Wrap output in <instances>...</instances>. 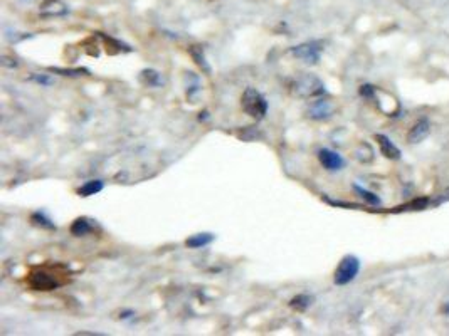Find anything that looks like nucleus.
I'll return each mask as SVG.
<instances>
[{
  "label": "nucleus",
  "mask_w": 449,
  "mask_h": 336,
  "mask_svg": "<svg viewBox=\"0 0 449 336\" xmlns=\"http://www.w3.org/2000/svg\"><path fill=\"white\" fill-rule=\"evenodd\" d=\"M327 93L325 89V84L320 78H316L315 74L305 73L301 74L300 78H296L295 81L291 83V94L296 98L301 99H313L320 98Z\"/></svg>",
  "instance_id": "1"
},
{
  "label": "nucleus",
  "mask_w": 449,
  "mask_h": 336,
  "mask_svg": "<svg viewBox=\"0 0 449 336\" xmlns=\"http://www.w3.org/2000/svg\"><path fill=\"white\" fill-rule=\"evenodd\" d=\"M241 106L246 111V115H249L254 120H263L264 115L268 113L266 98L254 88H246L243 98H241Z\"/></svg>",
  "instance_id": "2"
},
{
  "label": "nucleus",
  "mask_w": 449,
  "mask_h": 336,
  "mask_svg": "<svg viewBox=\"0 0 449 336\" xmlns=\"http://www.w3.org/2000/svg\"><path fill=\"white\" fill-rule=\"evenodd\" d=\"M360 272V259L353 254H348L340 261L337 271L333 274V282L337 286H347Z\"/></svg>",
  "instance_id": "3"
},
{
  "label": "nucleus",
  "mask_w": 449,
  "mask_h": 336,
  "mask_svg": "<svg viewBox=\"0 0 449 336\" xmlns=\"http://www.w3.org/2000/svg\"><path fill=\"white\" fill-rule=\"evenodd\" d=\"M321 51H323V47H321V42H318V41L303 42V44H300V46L291 47V54L295 56V58L301 59L306 64L318 63L321 58Z\"/></svg>",
  "instance_id": "4"
},
{
  "label": "nucleus",
  "mask_w": 449,
  "mask_h": 336,
  "mask_svg": "<svg viewBox=\"0 0 449 336\" xmlns=\"http://www.w3.org/2000/svg\"><path fill=\"white\" fill-rule=\"evenodd\" d=\"M306 113H308V118H311V120H316V121L328 120V118H332V115L335 113V105H333V101H330V99L318 98L316 101L311 103Z\"/></svg>",
  "instance_id": "5"
},
{
  "label": "nucleus",
  "mask_w": 449,
  "mask_h": 336,
  "mask_svg": "<svg viewBox=\"0 0 449 336\" xmlns=\"http://www.w3.org/2000/svg\"><path fill=\"white\" fill-rule=\"evenodd\" d=\"M318 162L328 172H337V170H342L345 167V160L342 158V155H338L337 151L330 148L318 150Z\"/></svg>",
  "instance_id": "6"
},
{
  "label": "nucleus",
  "mask_w": 449,
  "mask_h": 336,
  "mask_svg": "<svg viewBox=\"0 0 449 336\" xmlns=\"http://www.w3.org/2000/svg\"><path fill=\"white\" fill-rule=\"evenodd\" d=\"M29 284L34 287L36 291H53L59 286L58 277H53V274H47L44 271H37L32 272L29 277Z\"/></svg>",
  "instance_id": "7"
},
{
  "label": "nucleus",
  "mask_w": 449,
  "mask_h": 336,
  "mask_svg": "<svg viewBox=\"0 0 449 336\" xmlns=\"http://www.w3.org/2000/svg\"><path fill=\"white\" fill-rule=\"evenodd\" d=\"M68 12L69 9L63 0H44L39 7V14L42 17H63Z\"/></svg>",
  "instance_id": "8"
},
{
  "label": "nucleus",
  "mask_w": 449,
  "mask_h": 336,
  "mask_svg": "<svg viewBox=\"0 0 449 336\" xmlns=\"http://www.w3.org/2000/svg\"><path fill=\"white\" fill-rule=\"evenodd\" d=\"M429 133H431V123H429V120H426V118H422V120L417 121L412 128H410V131L407 135V141L412 145L420 143V141H424L427 138Z\"/></svg>",
  "instance_id": "9"
},
{
  "label": "nucleus",
  "mask_w": 449,
  "mask_h": 336,
  "mask_svg": "<svg viewBox=\"0 0 449 336\" xmlns=\"http://www.w3.org/2000/svg\"><path fill=\"white\" fill-rule=\"evenodd\" d=\"M375 140H377V143H379V146H380V153L384 155L385 158H389V160H400V157H402V151H400L394 143H392V141L389 140V136H385V135H375Z\"/></svg>",
  "instance_id": "10"
},
{
  "label": "nucleus",
  "mask_w": 449,
  "mask_h": 336,
  "mask_svg": "<svg viewBox=\"0 0 449 336\" xmlns=\"http://www.w3.org/2000/svg\"><path fill=\"white\" fill-rule=\"evenodd\" d=\"M188 53H190V58L193 59V63H195L202 71H204L205 74H210L212 73V68H210V64H209V61H207V58H205L204 47L197 46V44L195 46H190V47H188Z\"/></svg>",
  "instance_id": "11"
},
{
  "label": "nucleus",
  "mask_w": 449,
  "mask_h": 336,
  "mask_svg": "<svg viewBox=\"0 0 449 336\" xmlns=\"http://www.w3.org/2000/svg\"><path fill=\"white\" fill-rule=\"evenodd\" d=\"M214 240H215L214 234H210V232H202V234L190 235V237L185 240V245L188 249H202V247L210 245Z\"/></svg>",
  "instance_id": "12"
},
{
  "label": "nucleus",
  "mask_w": 449,
  "mask_h": 336,
  "mask_svg": "<svg viewBox=\"0 0 449 336\" xmlns=\"http://www.w3.org/2000/svg\"><path fill=\"white\" fill-rule=\"evenodd\" d=\"M93 220H89L88 217H79V219H76L73 222V225H71V234L74 235V237H84V235L91 234L93 232Z\"/></svg>",
  "instance_id": "13"
},
{
  "label": "nucleus",
  "mask_w": 449,
  "mask_h": 336,
  "mask_svg": "<svg viewBox=\"0 0 449 336\" xmlns=\"http://www.w3.org/2000/svg\"><path fill=\"white\" fill-rule=\"evenodd\" d=\"M105 188V183H103V180H89V182H86L84 185H81L76 190V193L79 197H91V195H96V193H99Z\"/></svg>",
  "instance_id": "14"
},
{
  "label": "nucleus",
  "mask_w": 449,
  "mask_h": 336,
  "mask_svg": "<svg viewBox=\"0 0 449 336\" xmlns=\"http://www.w3.org/2000/svg\"><path fill=\"white\" fill-rule=\"evenodd\" d=\"M353 157H355L358 162H362V163H370L372 160L375 158V155H373V150H372L370 145L360 143L355 150H353Z\"/></svg>",
  "instance_id": "15"
},
{
  "label": "nucleus",
  "mask_w": 449,
  "mask_h": 336,
  "mask_svg": "<svg viewBox=\"0 0 449 336\" xmlns=\"http://www.w3.org/2000/svg\"><path fill=\"white\" fill-rule=\"evenodd\" d=\"M140 79L146 86H160L162 84V76L155 69H143L140 73Z\"/></svg>",
  "instance_id": "16"
},
{
  "label": "nucleus",
  "mask_w": 449,
  "mask_h": 336,
  "mask_svg": "<svg viewBox=\"0 0 449 336\" xmlns=\"http://www.w3.org/2000/svg\"><path fill=\"white\" fill-rule=\"evenodd\" d=\"M315 297L310 294H298L290 301V306L296 311H306L308 307L313 304Z\"/></svg>",
  "instance_id": "17"
},
{
  "label": "nucleus",
  "mask_w": 449,
  "mask_h": 336,
  "mask_svg": "<svg viewBox=\"0 0 449 336\" xmlns=\"http://www.w3.org/2000/svg\"><path fill=\"white\" fill-rule=\"evenodd\" d=\"M31 220L32 224L37 225V227H42V229H49V230H56V225L54 222L47 217L44 212H34V214L31 215Z\"/></svg>",
  "instance_id": "18"
},
{
  "label": "nucleus",
  "mask_w": 449,
  "mask_h": 336,
  "mask_svg": "<svg viewBox=\"0 0 449 336\" xmlns=\"http://www.w3.org/2000/svg\"><path fill=\"white\" fill-rule=\"evenodd\" d=\"M353 190L358 193V197H362L363 200L367 203H370V205H380V198H379V195H375V193L365 190V188H362L360 185H353Z\"/></svg>",
  "instance_id": "19"
},
{
  "label": "nucleus",
  "mask_w": 449,
  "mask_h": 336,
  "mask_svg": "<svg viewBox=\"0 0 449 336\" xmlns=\"http://www.w3.org/2000/svg\"><path fill=\"white\" fill-rule=\"evenodd\" d=\"M51 71L53 73H59L61 76H83V74H88L89 71L88 69H61V68H51Z\"/></svg>",
  "instance_id": "20"
},
{
  "label": "nucleus",
  "mask_w": 449,
  "mask_h": 336,
  "mask_svg": "<svg viewBox=\"0 0 449 336\" xmlns=\"http://www.w3.org/2000/svg\"><path fill=\"white\" fill-rule=\"evenodd\" d=\"M31 81H36L41 86H51L54 83V79L51 78L49 74H32L31 76Z\"/></svg>",
  "instance_id": "21"
},
{
  "label": "nucleus",
  "mask_w": 449,
  "mask_h": 336,
  "mask_svg": "<svg viewBox=\"0 0 449 336\" xmlns=\"http://www.w3.org/2000/svg\"><path fill=\"white\" fill-rule=\"evenodd\" d=\"M375 94H377V88L372 86V84H362L360 86V96L367 99H375Z\"/></svg>",
  "instance_id": "22"
},
{
  "label": "nucleus",
  "mask_w": 449,
  "mask_h": 336,
  "mask_svg": "<svg viewBox=\"0 0 449 336\" xmlns=\"http://www.w3.org/2000/svg\"><path fill=\"white\" fill-rule=\"evenodd\" d=\"M446 200H449V188H447L446 192L439 193L436 198H432V205H439V203H442V202H446Z\"/></svg>",
  "instance_id": "23"
},
{
  "label": "nucleus",
  "mask_w": 449,
  "mask_h": 336,
  "mask_svg": "<svg viewBox=\"0 0 449 336\" xmlns=\"http://www.w3.org/2000/svg\"><path fill=\"white\" fill-rule=\"evenodd\" d=\"M444 311H446V313L449 314V302H447V304H446V306H444Z\"/></svg>",
  "instance_id": "24"
}]
</instances>
